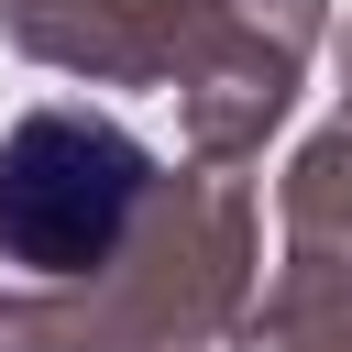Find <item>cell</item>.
<instances>
[{
	"label": "cell",
	"instance_id": "obj_3",
	"mask_svg": "<svg viewBox=\"0 0 352 352\" xmlns=\"http://www.w3.org/2000/svg\"><path fill=\"white\" fill-rule=\"evenodd\" d=\"M231 22H242L231 0H0L11 55L88 77V88H176Z\"/></svg>",
	"mask_w": 352,
	"mask_h": 352
},
{
	"label": "cell",
	"instance_id": "obj_2",
	"mask_svg": "<svg viewBox=\"0 0 352 352\" xmlns=\"http://www.w3.org/2000/svg\"><path fill=\"white\" fill-rule=\"evenodd\" d=\"M165 165L88 99H33L0 132V275H88L132 242Z\"/></svg>",
	"mask_w": 352,
	"mask_h": 352
},
{
	"label": "cell",
	"instance_id": "obj_7",
	"mask_svg": "<svg viewBox=\"0 0 352 352\" xmlns=\"http://www.w3.org/2000/svg\"><path fill=\"white\" fill-rule=\"evenodd\" d=\"M242 22H264V33H286V44H319L330 33V0H231Z\"/></svg>",
	"mask_w": 352,
	"mask_h": 352
},
{
	"label": "cell",
	"instance_id": "obj_4",
	"mask_svg": "<svg viewBox=\"0 0 352 352\" xmlns=\"http://www.w3.org/2000/svg\"><path fill=\"white\" fill-rule=\"evenodd\" d=\"M297 77H308V55H297L286 33L231 22V33L176 77V132H187V154H198V165H253V154L286 132Z\"/></svg>",
	"mask_w": 352,
	"mask_h": 352
},
{
	"label": "cell",
	"instance_id": "obj_6",
	"mask_svg": "<svg viewBox=\"0 0 352 352\" xmlns=\"http://www.w3.org/2000/svg\"><path fill=\"white\" fill-rule=\"evenodd\" d=\"M275 231H352V121L308 132L275 176Z\"/></svg>",
	"mask_w": 352,
	"mask_h": 352
},
{
	"label": "cell",
	"instance_id": "obj_1",
	"mask_svg": "<svg viewBox=\"0 0 352 352\" xmlns=\"http://www.w3.org/2000/svg\"><path fill=\"white\" fill-rule=\"evenodd\" d=\"M264 275V209L231 165H165L132 242L88 275H0V352H209Z\"/></svg>",
	"mask_w": 352,
	"mask_h": 352
},
{
	"label": "cell",
	"instance_id": "obj_5",
	"mask_svg": "<svg viewBox=\"0 0 352 352\" xmlns=\"http://www.w3.org/2000/svg\"><path fill=\"white\" fill-rule=\"evenodd\" d=\"M231 352H352V231H286L231 319Z\"/></svg>",
	"mask_w": 352,
	"mask_h": 352
},
{
	"label": "cell",
	"instance_id": "obj_8",
	"mask_svg": "<svg viewBox=\"0 0 352 352\" xmlns=\"http://www.w3.org/2000/svg\"><path fill=\"white\" fill-rule=\"evenodd\" d=\"M330 66H341V121H352V22L330 33Z\"/></svg>",
	"mask_w": 352,
	"mask_h": 352
}]
</instances>
